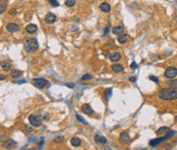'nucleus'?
<instances>
[{
	"mask_svg": "<svg viewBox=\"0 0 177 150\" xmlns=\"http://www.w3.org/2000/svg\"><path fill=\"white\" fill-rule=\"evenodd\" d=\"M159 97L162 100L165 101H172L177 99V88H167V89H163L162 91H160L159 93Z\"/></svg>",
	"mask_w": 177,
	"mask_h": 150,
	"instance_id": "1",
	"label": "nucleus"
},
{
	"mask_svg": "<svg viewBox=\"0 0 177 150\" xmlns=\"http://www.w3.org/2000/svg\"><path fill=\"white\" fill-rule=\"evenodd\" d=\"M24 48L28 52H34V51H36L39 48V44H38L37 39H35V38L26 39L25 42H24Z\"/></svg>",
	"mask_w": 177,
	"mask_h": 150,
	"instance_id": "2",
	"label": "nucleus"
},
{
	"mask_svg": "<svg viewBox=\"0 0 177 150\" xmlns=\"http://www.w3.org/2000/svg\"><path fill=\"white\" fill-rule=\"evenodd\" d=\"M29 121H30V124H31L33 127H36V128H39V127H41V125H42V119H41V117L38 116V115H35V114L29 115Z\"/></svg>",
	"mask_w": 177,
	"mask_h": 150,
	"instance_id": "3",
	"label": "nucleus"
},
{
	"mask_svg": "<svg viewBox=\"0 0 177 150\" xmlns=\"http://www.w3.org/2000/svg\"><path fill=\"white\" fill-rule=\"evenodd\" d=\"M33 85L38 89H43L45 86H48V81L43 78H36L33 80Z\"/></svg>",
	"mask_w": 177,
	"mask_h": 150,
	"instance_id": "4",
	"label": "nucleus"
},
{
	"mask_svg": "<svg viewBox=\"0 0 177 150\" xmlns=\"http://www.w3.org/2000/svg\"><path fill=\"white\" fill-rule=\"evenodd\" d=\"M165 78L167 79H174L177 77V69L174 67H169L168 69H166L165 73H164Z\"/></svg>",
	"mask_w": 177,
	"mask_h": 150,
	"instance_id": "5",
	"label": "nucleus"
},
{
	"mask_svg": "<svg viewBox=\"0 0 177 150\" xmlns=\"http://www.w3.org/2000/svg\"><path fill=\"white\" fill-rule=\"evenodd\" d=\"M56 21V15L52 12H48L45 15V23L46 24H53Z\"/></svg>",
	"mask_w": 177,
	"mask_h": 150,
	"instance_id": "6",
	"label": "nucleus"
},
{
	"mask_svg": "<svg viewBox=\"0 0 177 150\" xmlns=\"http://www.w3.org/2000/svg\"><path fill=\"white\" fill-rule=\"evenodd\" d=\"M6 30L8 32H10V33H14V32H17L20 30V27L14 23H9L6 26Z\"/></svg>",
	"mask_w": 177,
	"mask_h": 150,
	"instance_id": "7",
	"label": "nucleus"
},
{
	"mask_svg": "<svg viewBox=\"0 0 177 150\" xmlns=\"http://www.w3.org/2000/svg\"><path fill=\"white\" fill-rule=\"evenodd\" d=\"M129 141H130L129 134H128L126 131H125V132H122L121 135H120V142L123 143V144H125V143H127V142H129Z\"/></svg>",
	"mask_w": 177,
	"mask_h": 150,
	"instance_id": "8",
	"label": "nucleus"
},
{
	"mask_svg": "<svg viewBox=\"0 0 177 150\" xmlns=\"http://www.w3.org/2000/svg\"><path fill=\"white\" fill-rule=\"evenodd\" d=\"M81 110H82V113H86V114H88V115H92L93 114V109L91 108V106L89 105V104H84V105H82V107H81Z\"/></svg>",
	"mask_w": 177,
	"mask_h": 150,
	"instance_id": "9",
	"label": "nucleus"
},
{
	"mask_svg": "<svg viewBox=\"0 0 177 150\" xmlns=\"http://www.w3.org/2000/svg\"><path fill=\"white\" fill-rule=\"evenodd\" d=\"M37 30H38L37 29V26L34 25V24H30V25H28L26 27V32L28 34H35L37 32Z\"/></svg>",
	"mask_w": 177,
	"mask_h": 150,
	"instance_id": "10",
	"label": "nucleus"
},
{
	"mask_svg": "<svg viewBox=\"0 0 177 150\" xmlns=\"http://www.w3.org/2000/svg\"><path fill=\"white\" fill-rule=\"evenodd\" d=\"M15 146H16L15 141H13V140H11V139H9V140H7V141H5V142L3 143V147H4V148H7V149L13 148V147H15Z\"/></svg>",
	"mask_w": 177,
	"mask_h": 150,
	"instance_id": "11",
	"label": "nucleus"
},
{
	"mask_svg": "<svg viewBox=\"0 0 177 150\" xmlns=\"http://www.w3.org/2000/svg\"><path fill=\"white\" fill-rule=\"evenodd\" d=\"M112 71L114 73H116V74H119V73H122L124 71V68L119 63H115V64L112 65Z\"/></svg>",
	"mask_w": 177,
	"mask_h": 150,
	"instance_id": "12",
	"label": "nucleus"
},
{
	"mask_svg": "<svg viewBox=\"0 0 177 150\" xmlns=\"http://www.w3.org/2000/svg\"><path fill=\"white\" fill-rule=\"evenodd\" d=\"M112 32H113V34H114V35L119 36V35H122V34H123V32H124V28H123L122 26H117V27L113 28Z\"/></svg>",
	"mask_w": 177,
	"mask_h": 150,
	"instance_id": "13",
	"label": "nucleus"
},
{
	"mask_svg": "<svg viewBox=\"0 0 177 150\" xmlns=\"http://www.w3.org/2000/svg\"><path fill=\"white\" fill-rule=\"evenodd\" d=\"M99 8H100V10H101L102 12H110V11H111V5H110L109 3H107V2L101 3V4L99 5Z\"/></svg>",
	"mask_w": 177,
	"mask_h": 150,
	"instance_id": "14",
	"label": "nucleus"
},
{
	"mask_svg": "<svg viewBox=\"0 0 177 150\" xmlns=\"http://www.w3.org/2000/svg\"><path fill=\"white\" fill-rule=\"evenodd\" d=\"M110 59L113 62H117V61H119L121 59V54L119 52H114V53H112L110 55Z\"/></svg>",
	"mask_w": 177,
	"mask_h": 150,
	"instance_id": "15",
	"label": "nucleus"
},
{
	"mask_svg": "<svg viewBox=\"0 0 177 150\" xmlns=\"http://www.w3.org/2000/svg\"><path fill=\"white\" fill-rule=\"evenodd\" d=\"M94 139H95V141H96L97 143H99V144H107V142H108L107 138L103 137V136H100V135H95Z\"/></svg>",
	"mask_w": 177,
	"mask_h": 150,
	"instance_id": "16",
	"label": "nucleus"
},
{
	"mask_svg": "<svg viewBox=\"0 0 177 150\" xmlns=\"http://www.w3.org/2000/svg\"><path fill=\"white\" fill-rule=\"evenodd\" d=\"M71 144H72V146H74V147H79L80 144H81L80 138H78V137H73V138L71 139Z\"/></svg>",
	"mask_w": 177,
	"mask_h": 150,
	"instance_id": "17",
	"label": "nucleus"
},
{
	"mask_svg": "<svg viewBox=\"0 0 177 150\" xmlns=\"http://www.w3.org/2000/svg\"><path fill=\"white\" fill-rule=\"evenodd\" d=\"M169 131H170V129H169L168 127H162V128H160L156 133H157V135H158V136H159V135H160V136H162V135H164L165 133H168Z\"/></svg>",
	"mask_w": 177,
	"mask_h": 150,
	"instance_id": "18",
	"label": "nucleus"
},
{
	"mask_svg": "<svg viewBox=\"0 0 177 150\" xmlns=\"http://www.w3.org/2000/svg\"><path fill=\"white\" fill-rule=\"evenodd\" d=\"M22 75H23V72H21V71H19V70H12V71L10 72V76H11L12 78H14V79L20 78Z\"/></svg>",
	"mask_w": 177,
	"mask_h": 150,
	"instance_id": "19",
	"label": "nucleus"
},
{
	"mask_svg": "<svg viewBox=\"0 0 177 150\" xmlns=\"http://www.w3.org/2000/svg\"><path fill=\"white\" fill-rule=\"evenodd\" d=\"M127 40H128V36L125 35V34H122V35H119V36H118V42H119L120 44L126 43Z\"/></svg>",
	"mask_w": 177,
	"mask_h": 150,
	"instance_id": "20",
	"label": "nucleus"
},
{
	"mask_svg": "<svg viewBox=\"0 0 177 150\" xmlns=\"http://www.w3.org/2000/svg\"><path fill=\"white\" fill-rule=\"evenodd\" d=\"M1 69L4 72H8V71H10V64L6 61H1Z\"/></svg>",
	"mask_w": 177,
	"mask_h": 150,
	"instance_id": "21",
	"label": "nucleus"
},
{
	"mask_svg": "<svg viewBox=\"0 0 177 150\" xmlns=\"http://www.w3.org/2000/svg\"><path fill=\"white\" fill-rule=\"evenodd\" d=\"M111 96H112V89L111 88L105 89L104 90V99H105V101H109V99L111 98Z\"/></svg>",
	"mask_w": 177,
	"mask_h": 150,
	"instance_id": "22",
	"label": "nucleus"
},
{
	"mask_svg": "<svg viewBox=\"0 0 177 150\" xmlns=\"http://www.w3.org/2000/svg\"><path fill=\"white\" fill-rule=\"evenodd\" d=\"M65 4H66V6H68V7H73V6H75L76 1H75V0H66V1H65Z\"/></svg>",
	"mask_w": 177,
	"mask_h": 150,
	"instance_id": "23",
	"label": "nucleus"
},
{
	"mask_svg": "<svg viewBox=\"0 0 177 150\" xmlns=\"http://www.w3.org/2000/svg\"><path fill=\"white\" fill-rule=\"evenodd\" d=\"M92 79V76L89 75V74H86V75H84L82 78H81V81L82 82H86V81H89V80H91Z\"/></svg>",
	"mask_w": 177,
	"mask_h": 150,
	"instance_id": "24",
	"label": "nucleus"
},
{
	"mask_svg": "<svg viewBox=\"0 0 177 150\" xmlns=\"http://www.w3.org/2000/svg\"><path fill=\"white\" fill-rule=\"evenodd\" d=\"M49 1V3L53 6V7H58L59 6V3L57 2V0H48Z\"/></svg>",
	"mask_w": 177,
	"mask_h": 150,
	"instance_id": "25",
	"label": "nucleus"
},
{
	"mask_svg": "<svg viewBox=\"0 0 177 150\" xmlns=\"http://www.w3.org/2000/svg\"><path fill=\"white\" fill-rule=\"evenodd\" d=\"M76 117H77V119H78V120H80L82 124H84V125H87V121H86V120H85V119H84V118H83L81 115H78V114H77V115H76Z\"/></svg>",
	"mask_w": 177,
	"mask_h": 150,
	"instance_id": "26",
	"label": "nucleus"
},
{
	"mask_svg": "<svg viewBox=\"0 0 177 150\" xmlns=\"http://www.w3.org/2000/svg\"><path fill=\"white\" fill-rule=\"evenodd\" d=\"M148 78H149V80L154 81V82H155L156 84H158V83H159V79H158L157 77H155V76H152V75H151L149 77H148Z\"/></svg>",
	"mask_w": 177,
	"mask_h": 150,
	"instance_id": "27",
	"label": "nucleus"
},
{
	"mask_svg": "<svg viewBox=\"0 0 177 150\" xmlns=\"http://www.w3.org/2000/svg\"><path fill=\"white\" fill-rule=\"evenodd\" d=\"M5 9H6V4L1 3V5H0V13H3Z\"/></svg>",
	"mask_w": 177,
	"mask_h": 150,
	"instance_id": "28",
	"label": "nucleus"
},
{
	"mask_svg": "<svg viewBox=\"0 0 177 150\" xmlns=\"http://www.w3.org/2000/svg\"><path fill=\"white\" fill-rule=\"evenodd\" d=\"M130 68H131V70H136L138 68V65H137V63L135 61H133L132 63H131V65H130Z\"/></svg>",
	"mask_w": 177,
	"mask_h": 150,
	"instance_id": "29",
	"label": "nucleus"
},
{
	"mask_svg": "<svg viewBox=\"0 0 177 150\" xmlns=\"http://www.w3.org/2000/svg\"><path fill=\"white\" fill-rule=\"evenodd\" d=\"M63 140H64V137H60V136H59V137H56V138L54 139V142H57V143H58V142H61Z\"/></svg>",
	"mask_w": 177,
	"mask_h": 150,
	"instance_id": "30",
	"label": "nucleus"
},
{
	"mask_svg": "<svg viewBox=\"0 0 177 150\" xmlns=\"http://www.w3.org/2000/svg\"><path fill=\"white\" fill-rule=\"evenodd\" d=\"M15 84H24L26 83V80H21V81H14Z\"/></svg>",
	"mask_w": 177,
	"mask_h": 150,
	"instance_id": "31",
	"label": "nucleus"
},
{
	"mask_svg": "<svg viewBox=\"0 0 177 150\" xmlns=\"http://www.w3.org/2000/svg\"><path fill=\"white\" fill-rule=\"evenodd\" d=\"M25 128H26V131H28V132H31V131H32V128H31V127H28V126H26Z\"/></svg>",
	"mask_w": 177,
	"mask_h": 150,
	"instance_id": "32",
	"label": "nucleus"
},
{
	"mask_svg": "<svg viewBox=\"0 0 177 150\" xmlns=\"http://www.w3.org/2000/svg\"><path fill=\"white\" fill-rule=\"evenodd\" d=\"M108 33H109V28H105V29H104V34H103V35L105 36Z\"/></svg>",
	"mask_w": 177,
	"mask_h": 150,
	"instance_id": "33",
	"label": "nucleus"
},
{
	"mask_svg": "<svg viewBox=\"0 0 177 150\" xmlns=\"http://www.w3.org/2000/svg\"><path fill=\"white\" fill-rule=\"evenodd\" d=\"M130 81H131V82H135V81H136V78H134V77H131V78H130Z\"/></svg>",
	"mask_w": 177,
	"mask_h": 150,
	"instance_id": "34",
	"label": "nucleus"
},
{
	"mask_svg": "<svg viewBox=\"0 0 177 150\" xmlns=\"http://www.w3.org/2000/svg\"><path fill=\"white\" fill-rule=\"evenodd\" d=\"M0 79H1V80H4V79H5V77H4V76H1V77H0Z\"/></svg>",
	"mask_w": 177,
	"mask_h": 150,
	"instance_id": "35",
	"label": "nucleus"
}]
</instances>
